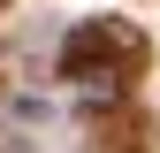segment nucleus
I'll list each match as a JSON object with an SVG mask.
<instances>
[{
  "label": "nucleus",
  "mask_w": 160,
  "mask_h": 153,
  "mask_svg": "<svg viewBox=\"0 0 160 153\" xmlns=\"http://www.w3.org/2000/svg\"><path fill=\"white\" fill-rule=\"evenodd\" d=\"M122 54H130V31L122 23H84V31L61 38V76H76V84L122 76Z\"/></svg>",
  "instance_id": "f257e3e1"
}]
</instances>
